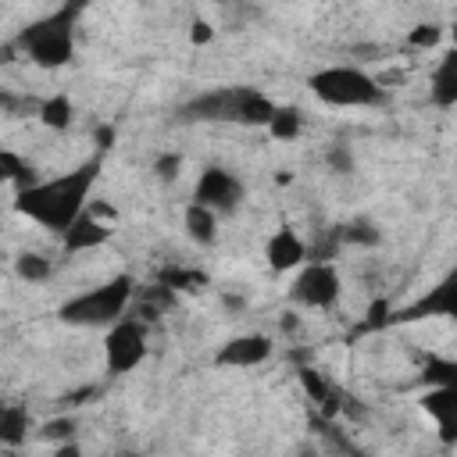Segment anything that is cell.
Here are the masks:
<instances>
[{"mask_svg":"<svg viewBox=\"0 0 457 457\" xmlns=\"http://www.w3.org/2000/svg\"><path fill=\"white\" fill-rule=\"evenodd\" d=\"M100 175V154L89 157L86 164L57 175V179H36L32 186L18 189L14 196V211L29 221H36L39 228L61 236L89 204V193L96 186Z\"/></svg>","mask_w":457,"mask_h":457,"instance_id":"6da1fadb","label":"cell"},{"mask_svg":"<svg viewBox=\"0 0 457 457\" xmlns=\"http://www.w3.org/2000/svg\"><path fill=\"white\" fill-rule=\"evenodd\" d=\"M89 7V0H64L54 14L36 18L32 25H25L14 43L18 50L36 64V68H64L75 57V25L79 14Z\"/></svg>","mask_w":457,"mask_h":457,"instance_id":"7a4b0ae2","label":"cell"},{"mask_svg":"<svg viewBox=\"0 0 457 457\" xmlns=\"http://www.w3.org/2000/svg\"><path fill=\"white\" fill-rule=\"evenodd\" d=\"M275 104L253 86L207 89L179 107V121H232V125H268Z\"/></svg>","mask_w":457,"mask_h":457,"instance_id":"3957f363","label":"cell"},{"mask_svg":"<svg viewBox=\"0 0 457 457\" xmlns=\"http://www.w3.org/2000/svg\"><path fill=\"white\" fill-rule=\"evenodd\" d=\"M132 293H136L132 275H114V278H107L96 289H86V293L68 296L57 307V318L64 325H79V328H100V325L107 328L111 321H118L129 311Z\"/></svg>","mask_w":457,"mask_h":457,"instance_id":"277c9868","label":"cell"},{"mask_svg":"<svg viewBox=\"0 0 457 457\" xmlns=\"http://www.w3.org/2000/svg\"><path fill=\"white\" fill-rule=\"evenodd\" d=\"M307 86L328 107H382L389 100V93L378 86V79H371L368 71H361L353 64L318 68L307 79Z\"/></svg>","mask_w":457,"mask_h":457,"instance_id":"5b68a950","label":"cell"},{"mask_svg":"<svg viewBox=\"0 0 457 457\" xmlns=\"http://www.w3.org/2000/svg\"><path fill=\"white\" fill-rule=\"evenodd\" d=\"M143 357H146V321H139L136 314L125 311L118 321L107 325V336H104V364H107L111 375H125Z\"/></svg>","mask_w":457,"mask_h":457,"instance_id":"8992f818","label":"cell"},{"mask_svg":"<svg viewBox=\"0 0 457 457\" xmlns=\"http://www.w3.org/2000/svg\"><path fill=\"white\" fill-rule=\"evenodd\" d=\"M339 293H343V282L332 261H307L289 286V300L307 311H328L339 300Z\"/></svg>","mask_w":457,"mask_h":457,"instance_id":"52a82bcc","label":"cell"},{"mask_svg":"<svg viewBox=\"0 0 457 457\" xmlns=\"http://www.w3.org/2000/svg\"><path fill=\"white\" fill-rule=\"evenodd\" d=\"M243 196H246L243 179L236 171L221 168V164L204 168L200 179H196V186H193V200L204 204V207H211L214 214H236L243 207Z\"/></svg>","mask_w":457,"mask_h":457,"instance_id":"ba28073f","label":"cell"},{"mask_svg":"<svg viewBox=\"0 0 457 457\" xmlns=\"http://www.w3.org/2000/svg\"><path fill=\"white\" fill-rule=\"evenodd\" d=\"M453 286H457V275H446L425 296H418L411 307L389 311V325H396V321H421V318H453L457 314V293H453Z\"/></svg>","mask_w":457,"mask_h":457,"instance_id":"9c48e42d","label":"cell"},{"mask_svg":"<svg viewBox=\"0 0 457 457\" xmlns=\"http://www.w3.org/2000/svg\"><path fill=\"white\" fill-rule=\"evenodd\" d=\"M275 343L261 332H243V336H232L225 339L218 350H214V368H257L271 357Z\"/></svg>","mask_w":457,"mask_h":457,"instance_id":"30bf717a","label":"cell"},{"mask_svg":"<svg viewBox=\"0 0 457 457\" xmlns=\"http://www.w3.org/2000/svg\"><path fill=\"white\" fill-rule=\"evenodd\" d=\"M264 261H268V268L271 271H293V268H300L303 261H307V243L296 236V228H289V225H282V228H275L271 236H268V243H264Z\"/></svg>","mask_w":457,"mask_h":457,"instance_id":"8fae6325","label":"cell"},{"mask_svg":"<svg viewBox=\"0 0 457 457\" xmlns=\"http://www.w3.org/2000/svg\"><path fill=\"white\" fill-rule=\"evenodd\" d=\"M421 411L436 421L443 443H457V389H453V382L432 386L428 393H421Z\"/></svg>","mask_w":457,"mask_h":457,"instance_id":"7c38bea8","label":"cell"},{"mask_svg":"<svg viewBox=\"0 0 457 457\" xmlns=\"http://www.w3.org/2000/svg\"><path fill=\"white\" fill-rule=\"evenodd\" d=\"M111 221H104V218H96V214H89V211H82L64 232H61V246H64V253H82V250H96V246H104L107 239H111Z\"/></svg>","mask_w":457,"mask_h":457,"instance_id":"4fadbf2b","label":"cell"},{"mask_svg":"<svg viewBox=\"0 0 457 457\" xmlns=\"http://www.w3.org/2000/svg\"><path fill=\"white\" fill-rule=\"evenodd\" d=\"M428 100L439 107V111H450L457 104V50H446L432 71V82H428Z\"/></svg>","mask_w":457,"mask_h":457,"instance_id":"5bb4252c","label":"cell"},{"mask_svg":"<svg viewBox=\"0 0 457 457\" xmlns=\"http://www.w3.org/2000/svg\"><path fill=\"white\" fill-rule=\"evenodd\" d=\"M182 228H186V236L196 243V246H214V239H218V214L211 211V207H204V204H189L186 211H182Z\"/></svg>","mask_w":457,"mask_h":457,"instance_id":"9a60e30c","label":"cell"},{"mask_svg":"<svg viewBox=\"0 0 457 457\" xmlns=\"http://www.w3.org/2000/svg\"><path fill=\"white\" fill-rule=\"evenodd\" d=\"M29 436V411L18 403H4L0 411V446H21Z\"/></svg>","mask_w":457,"mask_h":457,"instance_id":"2e32d148","label":"cell"},{"mask_svg":"<svg viewBox=\"0 0 457 457\" xmlns=\"http://www.w3.org/2000/svg\"><path fill=\"white\" fill-rule=\"evenodd\" d=\"M336 236H339L343 246H378L382 243V232H378V225L371 218H353V221L339 225Z\"/></svg>","mask_w":457,"mask_h":457,"instance_id":"e0dca14e","label":"cell"},{"mask_svg":"<svg viewBox=\"0 0 457 457\" xmlns=\"http://www.w3.org/2000/svg\"><path fill=\"white\" fill-rule=\"evenodd\" d=\"M36 114H39V121H43L46 129L64 132V129L71 125V118H75V107H71V100H68L64 93H57V96H46V100L36 107Z\"/></svg>","mask_w":457,"mask_h":457,"instance_id":"ac0fdd59","label":"cell"},{"mask_svg":"<svg viewBox=\"0 0 457 457\" xmlns=\"http://www.w3.org/2000/svg\"><path fill=\"white\" fill-rule=\"evenodd\" d=\"M264 129L271 132V139L289 143V139L300 136V129H303V114H300V107H278V104H275V111H271V118H268Z\"/></svg>","mask_w":457,"mask_h":457,"instance_id":"d6986e66","label":"cell"},{"mask_svg":"<svg viewBox=\"0 0 457 457\" xmlns=\"http://www.w3.org/2000/svg\"><path fill=\"white\" fill-rule=\"evenodd\" d=\"M50 261L43 257V253H32V250H25V253H18L14 257V275L21 278V282H46L50 278Z\"/></svg>","mask_w":457,"mask_h":457,"instance_id":"ffe728a7","label":"cell"},{"mask_svg":"<svg viewBox=\"0 0 457 457\" xmlns=\"http://www.w3.org/2000/svg\"><path fill=\"white\" fill-rule=\"evenodd\" d=\"M325 164H328V171H336V175H353V168H357L353 150H350L346 143H332V146L325 150Z\"/></svg>","mask_w":457,"mask_h":457,"instance_id":"44dd1931","label":"cell"},{"mask_svg":"<svg viewBox=\"0 0 457 457\" xmlns=\"http://www.w3.org/2000/svg\"><path fill=\"white\" fill-rule=\"evenodd\" d=\"M439 39H443V25H436V21H421V25H414V29L407 32V43H411L414 50H432Z\"/></svg>","mask_w":457,"mask_h":457,"instance_id":"7402d4cb","label":"cell"},{"mask_svg":"<svg viewBox=\"0 0 457 457\" xmlns=\"http://www.w3.org/2000/svg\"><path fill=\"white\" fill-rule=\"evenodd\" d=\"M157 282H164V286H171V289L179 293V289H196V286H204L207 278H204L200 271H182V268H164Z\"/></svg>","mask_w":457,"mask_h":457,"instance_id":"603a6c76","label":"cell"},{"mask_svg":"<svg viewBox=\"0 0 457 457\" xmlns=\"http://www.w3.org/2000/svg\"><path fill=\"white\" fill-rule=\"evenodd\" d=\"M39 436H43V439H50V443H64V439H71V436H75V418L61 414V418H50V421H43Z\"/></svg>","mask_w":457,"mask_h":457,"instance_id":"cb8c5ba5","label":"cell"},{"mask_svg":"<svg viewBox=\"0 0 457 457\" xmlns=\"http://www.w3.org/2000/svg\"><path fill=\"white\" fill-rule=\"evenodd\" d=\"M25 168H29V164H25V161H21L14 150H0V186H7V182H18Z\"/></svg>","mask_w":457,"mask_h":457,"instance_id":"d4e9b609","label":"cell"},{"mask_svg":"<svg viewBox=\"0 0 457 457\" xmlns=\"http://www.w3.org/2000/svg\"><path fill=\"white\" fill-rule=\"evenodd\" d=\"M453 371H457L453 361H436V357H428V364H425V378L436 382V386H450V382H453Z\"/></svg>","mask_w":457,"mask_h":457,"instance_id":"484cf974","label":"cell"},{"mask_svg":"<svg viewBox=\"0 0 457 457\" xmlns=\"http://www.w3.org/2000/svg\"><path fill=\"white\" fill-rule=\"evenodd\" d=\"M179 168H182V154H161V157L154 161V171H157L161 182L179 179Z\"/></svg>","mask_w":457,"mask_h":457,"instance_id":"4316f807","label":"cell"},{"mask_svg":"<svg viewBox=\"0 0 457 457\" xmlns=\"http://www.w3.org/2000/svg\"><path fill=\"white\" fill-rule=\"evenodd\" d=\"M386 325H389V303H386V300H375V303L368 307L364 328H386Z\"/></svg>","mask_w":457,"mask_h":457,"instance_id":"83f0119b","label":"cell"},{"mask_svg":"<svg viewBox=\"0 0 457 457\" xmlns=\"http://www.w3.org/2000/svg\"><path fill=\"white\" fill-rule=\"evenodd\" d=\"M211 39H214V25H211V21H204V18H196V21L189 25V43L204 46V43H211Z\"/></svg>","mask_w":457,"mask_h":457,"instance_id":"f1b7e54d","label":"cell"},{"mask_svg":"<svg viewBox=\"0 0 457 457\" xmlns=\"http://www.w3.org/2000/svg\"><path fill=\"white\" fill-rule=\"evenodd\" d=\"M111 143H114V129H111V125H100V129H96V150L104 154Z\"/></svg>","mask_w":457,"mask_h":457,"instance_id":"f546056e","label":"cell"},{"mask_svg":"<svg viewBox=\"0 0 457 457\" xmlns=\"http://www.w3.org/2000/svg\"><path fill=\"white\" fill-rule=\"evenodd\" d=\"M278 328H282V332H286V336H293V332H296V328H300V318H296V314H293V311H286V314H282V318H278Z\"/></svg>","mask_w":457,"mask_h":457,"instance_id":"4dcf8cb0","label":"cell"},{"mask_svg":"<svg viewBox=\"0 0 457 457\" xmlns=\"http://www.w3.org/2000/svg\"><path fill=\"white\" fill-rule=\"evenodd\" d=\"M14 54H18V43H14V39H11V43H4V46H0V64H11V61H14Z\"/></svg>","mask_w":457,"mask_h":457,"instance_id":"1f68e13d","label":"cell"},{"mask_svg":"<svg viewBox=\"0 0 457 457\" xmlns=\"http://www.w3.org/2000/svg\"><path fill=\"white\" fill-rule=\"evenodd\" d=\"M225 307H228V311H239V307H243V300H239V296H225Z\"/></svg>","mask_w":457,"mask_h":457,"instance_id":"d6a6232c","label":"cell"},{"mask_svg":"<svg viewBox=\"0 0 457 457\" xmlns=\"http://www.w3.org/2000/svg\"><path fill=\"white\" fill-rule=\"evenodd\" d=\"M0 411H4V400H0Z\"/></svg>","mask_w":457,"mask_h":457,"instance_id":"836d02e7","label":"cell"}]
</instances>
